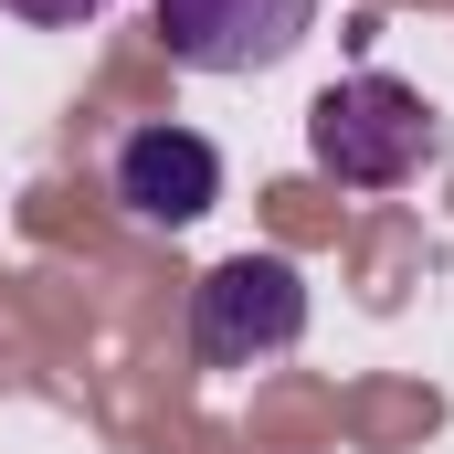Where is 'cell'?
I'll return each mask as SVG.
<instances>
[{"mask_svg": "<svg viewBox=\"0 0 454 454\" xmlns=\"http://www.w3.org/2000/svg\"><path fill=\"white\" fill-rule=\"evenodd\" d=\"M317 32V0H159V43L191 74H275Z\"/></svg>", "mask_w": 454, "mask_h": 454, "instance_id": "obj_4", "label": "cell"}, {"mask_svg": "<svg viewBox=\"0 0 454 454\" xmlns=\"http://www.w3.org/2000/svg\"><path fill=\"white\" fill-rule=\"evenodd\" d=\"M11 21H32V32H74V21H96L106 0H0Z\"/></svg>", "mask_w": 454, "mask_h": 454, "instance_id": "obj_5", "label": "cell"}, {"mask_svg": "<svg viewBox=\"0 0 454 454\" xmlns=\"http://www.w3.org/2000/svg\"><path fill=\"white\" fill-rule=\"evenodd\" d=\"M307 339V275L296 254H223L191 286V359L201 370H275Z\"/></svg>", "mask_w": 454, "mask_h": 454, "instance_id": "obj_2", "label": "cell"}, {"mask_svg": "<svg viewBox=\"0 0 454 454\" xmlns=\"http://www.w3.org/2000/svg\"><path fill=\"white\" fill-rule=\"evenodd\" d=\"M434 148H444V116L423 106L402 74H339V85L307 106V159H317L339 191H402Z\"/></svg>", "mask_w": 454, "mask_h": 454, "instance_id": "obj_1", "label": "cell"}, {"mask_svg": "<svg viewBox=\"0 0 454 454\" xmlns=\"http://www.w3.org/2000/svg\"><path fill=\"white\" fill-rule=\"evenodd\" d=\"M106 191L127 201V223H148V232H191L212 201H223V148H212L201 127L148 116V127H127V137H116Z\"/></svg>", "mask_w": 454, "mask_h": 454, "instance_id": "obj_3", "label": "cell"}]
</instances>
